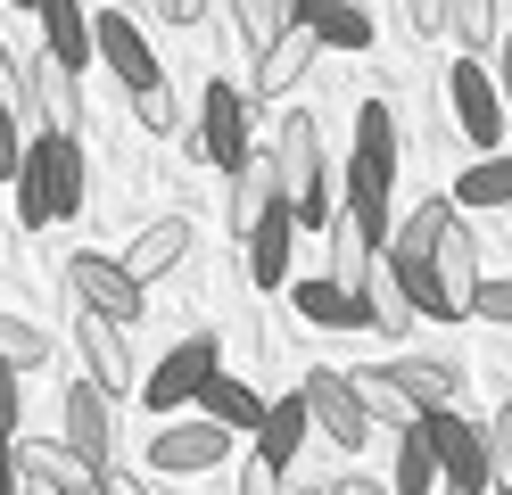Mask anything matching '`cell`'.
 I'll list each match as a JSON object with an SVG mask.
<instances>
[{
  "label": "cell",
  "mask_w": 512,
  "mask_h": 495,
  "mask_svg": "<svg viewBox=\"0 0 512 495\" xmlns=\"http://www.w3.org/2000/svg\"><path fill=\"white\" fill-rule=\"evenodd\" d=\"M446 33H455V50H488L496 42V0H446Z\"/></svg>",
  "instance_id": "cell-31"
},
{
  "label": "cell",
  "mask_w": 512,
  "mask_h": 495,
  "mask_svg": "<svg viewBox=\"0 0 512 495\" xmlns=\"http://www.w3.org/2000/svg\"><path fill=\"white\" fill-rule=\"evenodd\" d=\"M298 25L314 42H331V50H372V17L356 0H298Z\"/></svg>",
  "instance_id": "cell-27"
},
{
  "label": "cell",
  "mask_w": 512,
  "mask_h": 495,
  "mask_svg": "<svg viewBox=\"0 0 512 495\" xmlns=\"http://www.w3.org/2000/svg\"><path fill=\"white\" fill-rule=\"evenodd\" d=\"M58 421H67L58 438H67L75 454H91V462L108 471V446H116V396H108L100 380H75L67 396H58Z\"/></svg>",
  "instance_id": "cell-12"
},
{
  "label": "cell",
  "mask_w": 512,
  "mask_h": 495,
  "mask_svg": "<svg viewBox=\"0 0 512 495\" xmlns=\"http://www.w3.org/2000/svg\"><path fill=\"white\" fill-rule=\"evenodd\" d=\"M83 207V149L75 141H58V132H42V141H25V165H17V215L50 231V223H67Z\"/></svg>",
  "instance_id": "cell-3"
},
{
  "label": "cell",
  "mask_w": 512,
  "mask_h": 495,
  "mask_svg": "<svg viewBox=\"0 0 512 495\" xmlns=\"http://www.w3.org/2000/svg\"><path fill=\"white\" fill-rule=\"evenodd\" d=\"M232 17H240V42L265 50V42H281L298 25V0H232Z\"/></svg>",
  "instance_id": "cell-30"
},
{
  "label": "cell",
  "mask_w": 512,
  "mask_h": 495,
  "mask_svg": "<svg viewBox=\"0 0 512 495\" xmlns=\"http://www.w3.org/2000/svg\"><path fill=\"white\" fill-rule=\"evenodd\" d=\"M273 174H281V207L298 215V231H331L339 198H331V174H323V124H314L306 108L281 116V132H273Z\"/></svg>",
  "instance_id": "cell-1"
},
{
  "label": "cell",
  "mask_w": 512,
  "mask_h": 495,
  "mask_svg": "<svg viewBox=\"0 0 512 495\" xmlns=\"http://www.w3.org/2000/svg\"><path fill=\"white\" fill-rule=\"evenodd\" d=\"M75 355H83V372L100 380L108 396H133L141 380H133V355H124V330L108 322V314H83L75 322Z\"/></svg>",
  "instance_id": "cell-16"
},
{
  "label": "cell",
  "mask_w": 512,
  "mask_h": 495,
  "mask_svg": "<svg viewBox=\"0 0 512 495\" xmlns=\"http://www.w3.org/2000/svg\"><path fill=\"white\" fill-rule=\"evenodd\" d=\"M17 165H25V132H17V108H0V174L17 182Z\"/></svg>",
  "instance_id": "cell-37"
},
{
  "label": "cell",
  "mask_w": 512,
  "mask_h": 495,
  "mask_svg": "<svg viewBox=\"0 0 512 495\" xmlns=\"http://www.w3.org/2000/svg\"><path fill=\"white\" fill-rule=\"evenodd\" d=\"M67 289H75V306L83 314H108L116 330H133L141 322V306H149V289L124 273V256H67Z\"/></svg>",
  "instance_id": "cell-5"
},
{
  "label": "cell",
  "mask_w": 512,
  "mask_h": 495,
  "mask_svg": "<svg viewBox=\"0 0 512 495\" xmlns=\"http://www.w3.org/2000/svg\"><path fill=\"white\" fill-rule=\"evenodd\" d=\"M0 363H9V372H25V363H50V339L25 314H0Z\"/></svg>",
  "instance_id": "cell-33"
},
{
  "label": "cell",
  "mask_w": 512,
  "mask_h": 495,
  "mask_svg": "<svg viewBox=\"0 0 512 495\" xmlns=\"http://www.w3.org/2000/svg\"><path fill=\"white\" fill-rule=\"evenodd\" d=\"M199 157L215 165V174H232V165L248 157V91L240 83H207L199 91Z\"/></svg>",
  "instance_id": "cell-9"
},
{
  "label": "cell",
  "mask_w": 512,
  "mask_h": 495,
  "mask_svg": "<svg viewBox=\"0 0 512 495\" xmlns=\"http://www.w3.org/2000/svg\"><path fill=\"white\" fill-rule=\"evenodd\" d=\"M298 396H306V421L323 429L331 446H364L372 429H380V421L364 413V396H356V380H347V372H306Z\"/></svg>",
  "instance_id": "cell-6"
},
{
  "label": "cell",
  "mask_w": 512,
  "mask_h": 495,
  "mask_svg": "<svg viewBox=\"0 0 512 495\" xmlns=\"http://www.w3.org/2000/svg\"><path fill=\"white\" fill-rule=\"evenodd\" d=\"M397 495H430L438 487V446H430V421L413 413L405 429H397V479H389Z\"/></svg>",
  "instance_id": "cell-29"
},
{
  "label": "cell",
  "mask_w": 512,
  "mask_h": 495,
  "mask_svg": "<svg viewBox=\"0 0 512 495\" xmlns=\"http://www.w3.org/2000/svg\"><path fill=\"white\" fill-rule=\"evenodd\" d=\"M430 421V446H438V479H446V495H488L496 479H488V438L463 421V413H422Z\"/></svg>",
  "instance_id": "cell-7"
},
{
  "label": "cell",
  "mask_w": 512,
  "mask_h": 495,
  "mask_svg": "<svg viewBox=\"0 0 512 495\" xmlns=\"http://www.w3.org/2000/svg\"><path fill=\"white\" fill-rule=\"evenodd\" d=\"M157 17H174V25H199V17H207V0H157Z\"/></svg>",
  "instance_id": "cell-43"
},
{
  "label": "cell",
  "mask_w": 512,
  "mask_h": 495,
  "mask_svg": "<svg viewBox=\"0 0 512 495\" xmlns=\"http://www.w3.org/2000/svg\"><path fill=\"white\" fill-rule=\"evenodd\" d=\"M471 314H479V322H504V330H512V273H504V281H479V289H471Z\"/></svg>",
  "instance_id": "cell-36"
},
{
  "label": "cell",
  "mask_w": 512,
  "mask_h": 495,
  "mask_svg": "<svg viewBox=\"0 0 512 495\" xmlns=\"http://www.w3.org/2000/svg\"><path fill=\"white\" fill-rule=\"evenodd\" d=\"M17 495H58V487H50V479H34V471H25V487H17Z\"/></svg>",
  "instance_id": "cell-47"
},
{
  "label": "cell",
  "mask_w": 512,
  "mask_h": 495,
  "mask_svg": "<svg viewBox=\"0 0 512 495\" xmlns=\"http://www.w3.org/2000/svg\"><path fill=\"white\" fill-rule=\"evenodd\" d=\"M413 322H422V314H413V297L397 289V273H372V330H389V339H405Z\"/></svg>",
  "instance_id": "cell-32"
},
{
  "label": "cell",
  "mask_w": 512,
  "mask_h": 495,
  "mask_svg": "<svg viewBox=\"0 0 512 495\" xmlns=\"http://www.w3.org/2000/svg\"><path fill=\"white\" fill-rule=\"evenodd\" d=\"M306 396H273L265 405V429H256V462H265V471H290L298 462V446H306Z\"/></svg>",
  "instance_id": "cell-26"
},
{
  "label": "cell",
  "mask_w": 512,
  "mask_h": 495,
  "mask_svg": "<svg viewBox=\"0 0 512 495\" xmlns=\"http://www.w3.org/2000/svg\"><path fill=\"white\" fill-rule=\"evenodd\" d=\"M389 182H397V116L389 99H364L356 108V157H347V215H364L380 240H389Z\"/></svg>",
  "instance_id": "cell-2"
},
{
  "label": "cell",
  "mask_w": 512,
  "mask_h": 495,
  "mask_svg": "<svg viewBox=\"0 0 512 495\" xmlns=\"http://www.w3.org/2000/svg\"><path fill=\"white\" fill-rule=\"evenodd\" d=\"M372 273H380V231L339 207L331 215V281L339 289H372Z\"/></svg>",
  "instance_id": "cell-20"
},
{
  "label": "cell",
  "mask_w": 512,
  "mask_h": 495,
  "mask_svg": "<svg viewBox=\"0 0 512 495\" xmlns=\"http://www.w3.org/2000/svg\"><path fill=\"white\" fill-rule=\"evenodd\" d=\"M314 58H323V42H314L306 25H290L281 42H265V50H256V99H290Z\"/></svg>",
  "instance_id": "cell-18"
},
{
  "label": "cell",
  "mask_w": 512,
  "mask_h": 495,
  "mask_svg": "<svg viewBox=\"0 0 512 495\" xmlns=\"http://www.w3.org/2000/svg\"><path fill=\"white\" fill-rule=\"evenodd\" d=\"M0 438H17V372L0 363Z\"/></svg>",
  "instance_id": "cell-41"
},
{
  "label": "cell",
  "mask_w": 512,
  "mask_h": 495,
  "mask_svg": "<svg viewBox=\"0 0 512 495\" xmlns=\"http://www.w3.org/2000/svg\"><path fill=\"white\" fill-rule=\"evenodd\" d=\"M331 495H397V487H389V479H339Z\"/></svg>",
  "instance_id": "cell-44"
},
{
  "label": "cell",
  "mask_w": 512,
  "mask_h": 495,
  "mask_svg": "<svg viewBox=\"0 0 512 495\" xmlns=\"http://www.w3.org/2000/svg\"><path fill=\"white\" fill-rule=\"evenodd\" d=\"M91 50H100V66L124 83V99L133 91H149V83H166L157 75V50H149V33L124 17V9H108V17H91Z\"/></svg>",
  "instance_id": "cell-10"
},
{
  "label": "cell",
  "mask_w": 512,
  "mask_h": 495,
  "mask_svg": "<svg viewBox=\"0 0 512 495\" xmlns=\"http://www.w3.org/2000/svg\"><path fill=\"white\" fill-rule=\"evenodd\" d=\"M356 396H364V413H372V421H397V429L413 421V405L397 396V380H389V372H356Z\"/></svg>",
  "instance_id": "cell-35"
},
{
  "label": "cell",
  "mask_w": 512,
  "mask_h": 495,
  "mask_svg": "<svg viewBox=\"0 0 512 495\" xmlns=\"http://www.w3.org/2000/svg\"><path fill=\"white\" fill-rule=\"evenodd\" d=\"M100 495H149V487H141V479H124V471H108V479H100Z\"/></svg>",
  "instance_id": "cell-45"
},
{
  "label": "cell",
  "mask_w": 512,
  "mask_h": 495,
  "mask_svg": "<svg viewBox=\"0 0 512 495\" xmlns=\"http://www.w3.org/2000/svg\"><path fill=\"white\" fill-rule=\"evenodd\" d=\"M215 372H223V339H215V330H190V339L141 380V405H149V413H182V405H199V388H207Z\"/></svg>",
  "instance_id": "cell-4"
},
{
  "label": "cell",
  "mask_w": 512,
  "mask_h": 495,
  "mask_svg": "<svg viewBox=\"0 0 512 495\" xmlns=\"http://www.w3.org/2000/svg\"><path fill=\"white\" fill-rule=\"evenodd\" d=\"M9 9H42V0H9Z\"/></svg>",
  "instance_id": "cell-48"
},
{
  "label": "cell",
  "mask_w": 512,
  "mask_h": 495,
  "mask_svg": "<svg viewBox=\"0 0 512 495\" xmlns=\"http://www.w3.org/2000/svg\"><path fill=\"white\" fill-rule=\"evenodd\" d=\"M430 281H438V314L430 322H463L471 314V289H479V231H471V215L446 223V240L430 256Z\"/></svg>",
  "instance_id": "cell-8"
},
{
  "label": "cell",
  "mask_w": 512,
  "mask_h": 495,
  "mask_svg": "<svg viewBox=\"0 0 512 495\" xmlns=\"http://www.w3.org/2000/svg\"><path fill=\"white\" fill-rule=\"evenodd\" d=\"M223 454H232V429H215V421L199 413V421H174V429H157V438H149V471L199 479V471H215Z\"/></svg>",
  "instance_id": "cell-11"
},
{
  "label": "cell",
  "mask_w": 512,
  "mask_h": 495,
  "mask_svg": "<svg viewBox=\"0 0 512 495\" xmlns=\"http://www.w3.org/2000/svg\"><path fill=\"white\" fill-rule=\"evenodd\" d=\"M133 124H141V132H182V99H174V83L133 91Z\"/></svg>",
  "instance_id": "cell-34"
},
{
  "label": "cell",
  "mask_w": 512,
  "mask_h": 495,
  "mask_svg": "<svg viewBox=\"0 0 512 495\" xmlns=\"http://www.w3.org/2000/svg\"><path fill=\"white\" fill-rule=\"evenodd\" d=\"M298 495H331V487H298Z\"/></svg>",
  "instance_id": "cell-49"
},
{
  "label": "cell",
  "mask_w": 512,
  "mask_h": 495,
  "mask_svg": "<svg viewBox=\"0 0 512 495\" xmlns=\"http://www.w3.org/2000/svg\"><path fill=\"white\" fill-rule=\"evenodd\" d=\"M25 99H34V116H42V132H58V141H75V124H83V91H75V75L58 66L50 50L25 66Z\"/></svg>",
  "instance_id": "cell-15"
},
{
  "label": "cell",
  "mask_w": 512,
  "mask_h": 495,
  "mask_svg": "<svg viewBox=\"0 0 512 495\" xmlns=\"http://www.w3.org/2000/svg\"><path fill=\"white\" fill-rule=\"evenodd\" d=\"M496 99H504V116H512V42H504V75H496Z\"/></svg>",
  "instance_id": "cell-46"
},
{
  "label": "cell",
  "mask_w": 512,
  "mask_h": 495,
  "mask_svg": "<svg viewBox=\"0 0 512 495\" xmlns=\"http://www.w3.org/2000/svg\"><path fill=\"white\" fill-rule=\"evenodd\" d=\"M265 405H273V396H256V388L232 380V372H215V380L199 388V413H207L215 429H232V438H240V429L256 438V429H265Z\"/></svg>",
  "instance_id": "cell-25"
},
{
  "label": "cell",
  "mask_w": 512,
  "mask_h": 495,
  "mask_svg": "<svg viewBox=\"0 0 512 495\" xmlns=\"http://www.w3.org/2000/svg\"><path fill=\"white\" fill-rule=\"evenodd\" d=\"M290 297H298V322H314V330H372V289H339L331 273H314Z\"/></svg>",
  "instance_id": "cell-17"
},
{
  "label": "cell",
  "mask_w": 512,
  "mask_h": 495,
  "mask_svg": "<svg viewBox=\"0 0 512 495\" xmlns=\"http://www.w3.org/2000/svg\"><path fill=\"white\" fill-rule=\"evenodd\" d=\"M446 99H455V124H463V141L496 157V141H504V99H496V75H479V66L463 58L455 75H446Z\"/></svg>",
  "instance_id": "cell-14"
},
{
  "label": "cell",
  "mask_w": 512,
  "mask_h": 495,
  "mask_svg": "<svg viewBox=\"0 0 512 495\" xmlns=\"http://www.w3.org/2000/svg\"><path fill=\"white\" fill-rule=\"evenodd\" d=\"M182 256H190V223H182V215H157L149 231H133V248H124V273L149 289V281H166Z\"/></svg>",
  "instance_id": "cell-21"
},
{
  "label": "cell",
  "mask_w": 512,
  "mask_h": 495,
  "mask_svg": "<svg viewBox=\"0 0 512 495\" xmlns=\"http://www.w3.org/2000/svg\"><path fill=\"white\" fill-rule=\"evenodd\" d=\"M34 17H42V50L67 66V75H83V66L100 58V50H91V17H83V0H42Z\"/></svg>",
  "instance_id": "cell-23"
},
{
  "label": "cell",
  "mask_w": 512,
  "mask_h": 495,
  "mask_svg": "<svg viewBox=\"0 0 512 495\" xmlns=\"http://www.w3.org/2000/svg\"><path fill=\"white\" fill-rule=\"evenodd\" d=\"M0 108H17V116L34 108V99H25V66H17L9 50H0Z\"/></svg>",
  "instance_id": "cell-38"
},
{
  "label": "cell",
  "mask_w": 512,
  "mask_h": 495,
  "mask_svg": "<svg viewBox=\"0 0 512 495\" xmlns=\"http://www.w3.org/2000/svg\"><path fill=\"white\" fill-rule=\"evenodd\" d=\"M25 471H17V438H0V495H17Z\"/></svg>",
  "instance_id": "cell-42"
},
{
  "label": "cell",
  "mask_w": 512,
  "mask_h": 495,
  "mask_svg": "<svg viewBox=\"0 0 512 495\" xmlns=\"http://www.w3.org/2000/svg\"><path fill=\"white\" fill-rule=\"evenodd\" d=\"M504 42H512V33H504Z\"/></svg>",
  "instance_id": "cell-50"
},
{
  "label": "cell",
  "mask_w": 512,
  "mask_h": 495,
  "mask_svg": "<svg viewBox=\"0 0 512 495\" xmlns=\"http://www.w3.org/2000/svg\"><path fill=\"white\" fill-rule=\"evenodd\" d=\"M405 17L413 33H446V0H405Z\"/></svg>",
  "instance_id": "cell-40"
},
{
  "label": "cell",
  "mask_w": 512,
  "mask_h": 495,
  "mask_svg": "<svg viewBox=\"0 0 512 495\" xmlns=\"http://www.w3.org/2000/svg\"><path fill=\"white\" fill-rule=\"evenodd\" d=\"M17 471H34V479H50L58 495H100V462L91 454H75L67 438H42V446H17Z\"/></svg>",
  "instance_id": "cell-19"
},
{
  "label": "cell",
  "mask_w": 512,
  "mask_h": 495,
  "mask_svg": "<svg viewBox=\"0 0 512 495\" xmlns=\"http://www.w3.org/2000/svg\"><path fill=\"white\" fill-rule=\"evenodd\" d=\"M281 479H290V471H265V462H248V471H240V495H290Z\"/></svg>",
  "instance_id": "cell-39"
},
{
  "label": "cell",
  "mask_w": 512,
  "mask_h": 495,
  "mask_svg": "<svg viewBox=\"0 0 512 495\" xmlns=\"http://www.w3.org/2000/svg\"><path fill=\"white\" fill-rule=\"evenodd\" d=\"M455 215H512V157H479L471 174L455 182Z\"/></svg>",
  "instance_id": "cell-28"
},
{
  "label": "cell",
  "mask_w": 512,
  "mask_h": 495,
  "mask_svg": "<svg viewBox=\"0 0 512 495\" xmlns=\"http://www.w3.org/2000/svg\"><path fill=\"white\" fill-rule=\"evenodd\" d=\"M223 182H232V231L248 240V231H256V223H265V215L281 207V174H273V157H256V149H248V157H240Z\"/></svg>",
  "instance_id": "cell-22"
},
{
  "label": "cell",
  "mask_w": 512,
  "mask_h": 495,
  "mask_svg": "<svg viewBox=\"0 0 512 495\" xmlns=\"http://www.w3.org/2000/svg\"><path fill=\"white\" fill-rule=\"evenodd\" d=\"M290 240H298V215H290V207H273V215L240 240V248H248V281H256V289H281V281H290Z\"/></svg>",
  "instance_id": "cell-24"
},
{
  "label": "cell",
  "mask_w": 512,
  "mask_h": 495,
  "mask_svg": "<svg viewBox=\"0 0 512 495\" xmlns=\"http://www.w3.org/2000/svg\"><path fill=\"white\" fill-rule=\"evenodd\" d=\"M380 372L397 380V396L413 413H463V363H446V355H397V363H380Z\"/></svg>",
  "instance_id": "cell-13"
}]
</instances>
